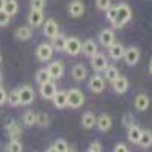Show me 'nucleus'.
<instances>
[{
	"instance_id": "9b49d317",
	"label": "nucleus",
	"mask_w": 152,
	"mask_h": 152,
	"mask_svg": "<svg viewBox=\"0 0 152 152\" xmlns=\"http://www.w3.org/2000/svg\"><path fill=\"white\" fill-rule=\"evenodd\" d=\"M85 11V6L82 3V0H72V2L69 3V14L75 18H78L84 14Z\"/></svg>"
},
{
	"instance_id": "a18cd8bd",
	"label": "nucleus",
	"mask_w": 152,
	"mask_h": 152,
	"mask_svg": "<svg viewBox=\"0 0 152 152\" xmlns=\"http://www.w3.org/2000/svg\"><path fill=\"white\" fill-rule=\"evenodd\" d=\"M46 152H58V151H56V149H55V148L52 146V148H49V149H47Z\"/></svg>"
},
{
	"instance_id": "6e6552de",
	"label": "nucleus",
	"mask_w": 152,
	"mask_h": 152,
	"mask_svg": "<svg viewBox=\"0 0 152 152\" xmlns=\"http://www.w3.org/2000/svg\"><path fill=\"white\" fill-rule=\"evenodd\" d=\"M47 72H49V75H50L52 79H61L62 75H64V66H62L61 61H53V62L49 64Z\"/></svg>"
},
{
	"instance_id": "ddd939ff",
	"label": "nucleus",
	"mask_w": 152,
	"mask_h": 152,
	"mask_svg": "<svg viewBox=\"0 0 152 152\" xmlns=\"http://www.w3.org/2000/svg\"><path fill=\"white\" fill-rule=\"evenodd\" d=\"M6 131H8V135H9L11 140L18 138V137L21 135V132H23L21 125H20L18 122H15V120H11V122L6 125Z\"/></svg>"
},
{
	"instance_id": "603ef678",
	"label": "nucleus",
	"mask_w": 152,
	"mask_h": 152,
	"mask_svg": "<svg viewBox=\"0 0 152 152\" xmlns=\"http://www.w3.org/2000/svg\"><path fill=\"white\" fill-rule=\"evenodd\" d=\"M87 152H93V151H90V149H88V151H87Z\"/></svg>"
},
{
	"instance_id": "a211bd4d",
	"label": "nucleus",
	"mask_w": 152,
	"mask_h": 152,
	"mask_svg": "<svg viewBox=\"0 0 152 152\" xmlns=\"http://www.w3.org/2000/svg\"><path fill=\"white\" fill-rule=\"evenodd\" d=\"M81 52L88 56V58H91L94 53H97V44L93 41V40H85L82 43V47H81Z\"/></svg>"
},
{
	"instance_id": "f3484780",
	"label": "nucleus",
	"mask_w": 152,
	"mask_h": 152,
	"mask_svg": "<svg viewBox=\"0 0 152 152\" xmlns=\"http://www.w3.org/2000/svg\"><path fill=\"white\" fill-rule=\"evenodd\" d=\"M111 84H113V90L116 93H119V94L125 93L126 90H128V87H129V82H128V79H126L125 76H119V78L116 81H113Z\"/></svg>"
},
{
	"instance_id": "79ce46f5",
	"label": "nucleus",
	"mask_w": 152,
	"mask_h": 152,
	"mask_svg": "<svg viewBox=\"0 0 152 152\" xmlns=\"http://www.w3.org/2000/svg\"><path fill=\"white\" fill-rule=\"evenodd\" d=\"M114 152H128V148H126L125 143H117L114 146Z\"/></svg>"
},
{
	"instance_id": "cd10ccee",
	"label": "nucleus",
	"mask_w": 152,
	"mask_h": 152,
	"mask_svg": "<svg viewBox=\"0 0 152 152\" xmlns=\"http://www.w3.org/2000/svg\"><path fill=\"white\" fill-rule=\"evenodd\" d=\"M3 11L6 12L9 17L15 15L17 12H18V3L15 2V0H6V3L3 6Z\"/></svg>"
},
{
	"instance_id": "c756f323",
	"label": "nucleus",
	"mask_w": 152,
	"mask_h": 152,
	"mask_svg": "<svg viewBox=\"0 0 152 152\" xmlns=\"http://www.w3.org/2000/svg\"><path fill=\"white\" fill-rule=\"evenodd\" d=\"M8 104L11 105V107H18V105H21V102H20V93H18V90H12L9 94H8Z\"/></svg>"
},
{
	"instance_id": "37998d69",
	"label": "nucleus",
	"mask_w": 152,
	"mask_h": 152,
	"mask_svg": "<svg viewBox=\"0 0 152 152\" xmlns=\"http://www.w3.org/2000/svg\"><path fill=\"white\" fill-rule=\"evenodd\" d=\"M6 99H8V93L5 91V88L0 87V105H3L6 102Z\"/></svg>"
},
{
	"instance_id": "b1692460",
	"label": "nucleus",
	"mask_w": 152,
	"mask_h": 152,
	"mask_svg": "<svg viewBox=\"0 0 152 152\" xmlns=\"http://www.w3.org/2000/svg\"><path fill=\"white\" fill-rule=\"evenodd\" d=\"M134 105H135V108H137L138 111H146L148 107H149V97H148L145 93L137 94V97H135V100H134Z\"/></svg>"
},
{
	"instance_id": "a19ab883",
	"label": "nucleus",
	"mask_w": 152,
	"mask_h": 152,
	"mask_svg": "<svg viewBox=\"0 0 152 152\" xmlns=\"http://www.w3.org/2000/svg\"><path fill=\"white\" fill-rule=\"evenodd\" d=\"M90 151H93V152H102V145H100L99 142H93L91 145H90V148H88Z\"/></svg>"
},
{
	"instance_id": "39448f33",
	"label": "nucleus",
	"mask_w": 152,
	"mask_h": 152,
	"mask_svg": "<svg viewBox=\"0 0 152 152\" xmlns=\"http://www.w3.org/2000/svg\"><path fill=\"white\" fill-rule=\"evenodd\" d=\"M52 53H53V47L50 44H47V43L40 44L35 50V55L40 61H49L50 58H52Z\"/></svg>"
},
{
	"instance_id": "393cba45",
	"label": "nucleus",
	"mask_w": 152,
	"mask_h": 152,
	"mask_svg": "<svg viewBox=\"0 0 152 152\" xmlns=\"http://www.w3.org/2000/svg\"><path fill=\"white\" fill-rule=\"evenodd\" d=\"M138 146H142V148H145V149L152 146V131H151V129L142 131L140 140H138Z\"/></svg>"
},
{
	"instance_id": "ea45409f",
	"label": "nucleus",
	"mask_w": 152,
	"mask_h": 152,
	"mask_svg": "<svg viewBox=\"0 0 152 152\" xmlns=\"http://www.w3.org/2000/svg\"><path fill=\"white\" fill-rule=\"evenodd\" d=\"M44 5H46V0H31V9L43 11Z\"/></svg>"
},
{
	"instance_id": "f704fd0d",
	"label": "nucleus",
	"mask_w": 152,
	"mask_h": 152,
	"mask_svg": "<svg viewBox=\"0 0 152 152\" xmlns=\"http://www.w3.org/2000/svg\"><path fill=\"white\" fill-rule=\"evenodd\" d=\"M107 20L114 26V23H116V20H117V5L116 6H110L107 9Z\"/></svg>"
},
{
	"instance_id": "2eb2a0df",
	"label": "nucleus",
	"mask_w": 152,
	"mask_h": 152,
	"mask_svg": "<svg viewBox=\"0 0 152 152\" xmlns=\"http://www.w3.org/2000/svg\"><path fill=\"white\" fill-rule=\"evenodd\" d=\"M96 125H97L99 131L107 132L111 128V125H113V119L108 116V114H100L99 117H96Z\"/></svg>"
},
{
	"instance_id": "49530a36",
	"label": "nucleus",
	"mask_w": 152,
	"mask_h": 152,
	"mask_svg": "<svg viewBox=\"0 0 152 152\" xmlns=\"http://www.w3.org/2000/svg\"><path fill=\"white\" fill-rule=\"evenodd\" d=\"M149 73L152 75V59H151V62H149Z\"/></svg>"
},
{
	"instance_id": "8fccbe9b",
	"label": "nucleus",
	"mask_w": 152,
	"mask_h": 152,
	"mask_svg": "<svg viewBox=\"0 0 152 152\" xmlns=\"http://www.w3.org/2000/svg\"><path fill=\"white\" fill-rule=\"evenodd\" d=\"M0 84H2V73H0Z\"/></svg>"
},
{
	"instance_id": "20e7f679",
	"label": "nucleus",
	"mask_w": 152,
	"mask_h": 152,
	"mask_svg": "<svg viewBox=\"0 0 152 152\" xmlns=\"http://www.w3.org/2000/svg\"><path fill=\"white\" fill-rule=\"evenodd\" d=\"M81 47H82V43L79 41V38L70 37V38H67L66 50H64V52H67V53L72 55V56H76L78 53H81Z\"/></svg>"
},
{
	"instance_id": "5701e85b",
	"label": "nucleus",
	"mask_w": 152,
	"mask_h": 152,
	"mask_svg": "<svg viewBox=\"0 0 152 152\" xmlns=\"http://www.w3.org/2000/svg\"><path fill=\"white\" fill-rule=\"evenodd\" d=\"M53 100V105L56 108H66L67 107V91H56L55 96L52 97Z\"/></svg>"
},
{
	"instance_id": "473e14b6",
	"label": "nucleus",
	"mask_w": 152,
	"mask_h": 152,
	"mask_svg": "<svg viewBox=\"0 0 152 152\" xmlns=\"http://www.w3.org/2000/svg\"><path fill=\"white\" fill-rule=\"evenodd\" d=\"M23 123L26 126H34L37 123V113L34 111H26L23 116Z\"/></svg>"
},
{
	"instance_id": "c9c22d12",
	"label": "nucleus",
	"mask_w": 152,
	"mask_h": 152,
	"mask_svg": "<svg viewBox=\"0 0 152 152\" xmlns=\"http://www.w3.org/2000/svg\"><path fill=\"white\" fill-rule=\"evenodd\" d=\"M122 125L125 126V128H129V126L135 125L134 114H132V113H126V114H123V117H122Z\"/></svg>"
},
{
	"instance_id": "3c124183",
	"label": "nucleus",
	"mask_w": 152,
	"mask_h": 152,
	"mask_svg": "<svg viewBox=\"0 0 152 152\" xmlns=\"http://www.w3.org/2000/svg\"><path fill=\"white\" fill-rule=\"evenodd\" d=\"M0 62H2V55H0Z\"/></svg>"
},
{
	"instance_id": "2f4dec72",
	"label": "nucleus",
	"mask_w": 152,
	"mask_h": 152,
	"mask_svg": "<svg viewBox=\"0 0 152 152\" xmlns=\"http://www.w3.org/2000/svg\"><path fill=\"white\" fill-rule=\"evenodd\" d=\"M104 72H105V78H107L110 82L116 81V79L119 78V76H120V75H119V70H117L116 67H113V66H108Z\"/></svg>"
},
{
	"instance_id": "72a5a7b5",
	"label": "nucleus",
	"mask_w": 152,
	"mask_h": 152,
	"mask_svg": "<svg viewBox=\"0 0 152 152\" xmlns=\"http://www.w3.org/2000/svg\"><path fill=\"white\" fill-rule=\"evenodd\" d=\"M50 123V119H49V114L47 113H40V114H37V123L40 128H46V126H49Z\"/></svg>"
},
{
	"instance_id": "a878e982",
	"label": "nucleus",
	"mask_w": 152,
	"mask_h": 152,
	"mask_svg": "<svg viewBox=\"0 0 152 152\" xmlns=\"http://www.w3.org/2000/svg\"><path fill=\"white\" fill-rule=\"evenodd\" d=\"M142 131L137 125H132L128 128V140L132 142V143H138V140H140V135H142Z\"/></svg>"
},
{
	"instance_id": "6ab92c4d",
	"label": "nucleus",
	"mask_w": 152,
	"mask_h": 152,
	"mask_svg": "<svg viewBox=\"0 0 152 152\" xmlns=\"http://www.w3.org/2000/svg\"><path fill=\"white\" fill-rule=\"evenodd\" d=\"M66 43H67V37L62 35V34H58L56 37L52 38V46L53 50H56V52H64L66 50Z\"/></svg>"
},
{
	"instance_id": "c85d7f7f",
	"label": "nucleus",
	"mask_w": 152,
	"mask_h": 152,
	"mask_svg": "<svg viewBox=\"0 0 152 152\" xmlns=\"http://www.w3.org/2000/svg\"><path fill=\"white\" fill-rule=\"evenodd\" d=\"M35 81H37L38 85L52 81V78H50V75H49V72H47V69H40V70H38L37 75H35Z\"/></svg>"
},
{
	"instance_id": "bb28decb",
	"label": "nucleus",
	"mask_w": 152,
	"mask_h": 152,
	"mask_svg": "<svg viewBox=\"0 0 152 152\" xmlns=\"http://www.w3.org/2000/svg\"><path fill=\"white\" fill-rule=\"evenodd\" d=\"M31 37H32V31L28 26H20L17 29V32H15V38L20 40V41H28Z\"/></svg>"
},
{
	"instance_id": "c03bdc74",
	"label": "nucleus",
	"mask_w": 152,
	"mask_h": 152,
	"mask_svg": "<svg viewBox=\"0 0 152 152\" xmlns=\"http://www.w3.org/2000/svg\"><path fill=\"white\" fill-rule=\"evenodd\" d=\"M5 3H6V0H0V9H3Z\"/></svg>"
},
{
	"instance_id": "f03ea898",
	"label": "nucleus",
	"mask_w": 152,
	"mask_h": 152,
	"mask_svg": "<svg viewBox=\"0 0 152 152\" xmlns=\"http://www.w3.org/2000/svg\"><path fill=\"white\" fill-rule=\"evenodd\" d=\"M84 93L81 90H78V88H70V90L67 91V107L70 108H79L84 105Z\"/></svg>"
},
{
	"instance_id": "4468645a",
	"label": "nucleus",
	"mask_w": 152,
	"mask_h": 152,
	"mask_svg": "<svg viewBox=\"0 0 152 152\" xmlns=\"http://www.w3.org/2000/svg\"><path fill=\"white\" fill-rule=\"evenodd\" d=\"M44 21V15H43V11H38V9H32L29 12V24L32 28H40Z\"/></svg>"
},
{
	"instance_id": "f257e3e1",
	"label": "nucleus",
	"mask_w": 152,
	"mask_h": 152,
	"mask_svg": "<svg viewBox=\"0 0 152 152\" xmlns=\"http://www.w3.org/2000/svg\"><path fill=\"white\" fill-rule=\"evenodd\" d=\"M131 17H132V11H131L129 5H126L125 2L119 3V5H117V20H116V23H114L113 28H114V29L123 28L125 24L131 20Z\"/></svg>"
},
{
	"instance_id": "412c9836",
	"label": "nucleus",
	"mask_w": 152,
	"mask_h": 152,
	"mask_svg": "<svg viewBox=\"0 0 152 152\" xmlns=\"http://www.w3.org/2000/svg\"><path fill=\"white\" fill-rule=\"evenodd\" d=\"M81 125L84 126L85 129H90L96 125V116L91 113V111H85L81 117Z\"/></svg>"
},
{
	"instance_id": "423d86ee",
	"label": "nucleus",
	"mask_w": 152,
	"mask_h": 152,
	"mask_svg": "<svg viewBox=\"0 0 152 152\" xmlns=\"http://www.w3.org/2000/svg\"><path fill=\"white\" fill-rule=\"evenodd\" d=\"M123 56H125V62L128 66H135L138 59H140V50L137 47H128L123 52Z\"/></svg>"
},
{
	"instance_id": "58836bf2",
	"label": "nucleus",
	"mask_w": 152,
	"mask_h": 152,
	"mask_svg": "<svg viewBox=\"0 0 152 152\" xmlns=\"http://www.w3.org/2000/svg\"><path fill=\"white\" fill-rule=\"evenodd\" d=\"M111 6V0H96V8L100 11H107Z\"/></svg>"
},
{
	"instance_id": "7c9ffc66",
	"label": "nucleus",
	"mask_w": 152,
	"mask_h": 152,
	"mask_svg": "<svg viewBox=\"0 0 152 152\" xmlns=\"http://www.w3.org/2000/svg\"><path fill=\"white\" fill-rule=\"evenodd\" d=\"M6 152H23V145L18 138H14L11 140L6 146Z\"/></svg>"
},
{
	"instance_id": "09e8293b",
	"label": "nucleus",
	"mask_w": 152,
	"mask_h": 152,
	"mask_svg": "<svg viewBox=\"0 0 152 152\" xmlns=\"http://www.w3.org/2000/svg\"><path fill=\"white\" fill-rule=\"evenodd\" d=\"M67 152H76V149H73V148H69V149H67Z\"/></svg>"
},
{
	"instance_id": "7ed1b4c3",
	"label": "nucleus",
	"mask_w": 152,
	"mask_h": 152,
	"mask_svg": "<svg viewBox=\"0 0 152 152\" xmlns=\"http://www.w3.org/2000/svg\"><path fill=\"white\" fill-rule=\"evenodd\" d=\"M18 93H20V102L21 105H29L34 102V97H35V91L31 85H21L18 88Z\"/></svg>"
},
{
	"instance_id": "4c0bfd02",
	"label": "nucleus",
	"mask_w": 152,
	"mask_h": 152,
	"mask_svg": "<svg viewBox=\"0 0 152 152\" xmlns=\"http://www.w3.org/2000/svg\"><path fill=\"white\" fill-rule=\"evenodd\" d=\"M9 21H11V17L6 14V12H5L3 9H0V28H5V26H8Z\"/></svg>"
},
{
	"instance_id": "aec40b11",
	"label": "nucleus",
	"mask_w": 152,
	"mask_h": 152,
	"mask_svg": "<svg viewBox=\"0 0 152 152\" xmlns=\"http://www.w3.org/2000/svg\"><path fill=\"white\" fill-rule=\"evenodd\" d=\"M72 78L75 81H84L87 78V67L84 64H76L72 69Z\"/></svg>"
},
{
	"instance_id": "de8ad7c7",
	"label": "nucleus",
	"mask_w": 152,
	"mask_h": 152,
	"mask_svg": "<svg viewBox=\"0 0 152 152\" xmlns=\"http://www.w3.org/2000/svg\"><path fill=\"white\" fill-rule=\"evenodd\" d=\"M0 152H6V148H3L2 145H0Z\"/></svg>"
},
{
	"instance_id": "dca6fc26",
	"label": "nucleus",
	"mask_w": 152,
	"mask_h": 152,
	"mask_svg": "<svg viewBox=\"0 0 152 152\" xmlns=\"http://www.w3.org/2000/svg\"><path fill=\"white\" fill-rule=\"evenodd\" d=\"M99 41H100V44H102V46L110 47L114 43V31L113 29H104V31H100Z\"/></svg>"
},
{
	"instance_id": "e433bc0d",
	"label": "nucleus",
	"mask_w": 152,
	"mask_h": 152,
	"mask_svg": "<svg viewBox=\"0 0 152 152\" xmlns=\"http://www.w3.org/2000/svg\"><path fill=\"white\" fill-rule=\"evenodd\" d=\"M53 148L58 151V152H67L69 149V143L66 140H62V138H58V140L53 143Z\"/></svg>"
},
{
	"instance_id": "f8f14e48",
	"label": "nucleus",
	"mask_w": 152,
	"mask_h": 152,
	"mask_svg": "<svg viewBox=\"0 0 152 152\" xmlns=\"http://www.w3.org/2000/svg\"><path fill=\"white\" fill-rule=\"evenodd\" d=\"M43 32H44V35L47 37V38H50L52 40L53 37H56L58 34H59V28H58V23L55 21V20H47L46 23H44V26H43Z\"/></svg>"
},
{
	"instance_id": "4be33fe9",
	"label": "nucleus",
	"mask_w": 152,
	"mask_h": 152,
	"mask_svg": "<svg viewBox=\"0 0 152 152\" xmlns=\"http://www.w3.org/2000/svg\"><path fill=\"white\" fill-rule=\"evenodd\" d=\"M123 52H125V49L120 43H113L110 47H108V53L113 59H120L123 58Z\"/></svg>"
},
{
	"instance_id": "0eeeda50",
	"label": "nucleus",
	"mask_w": 152,
	"mask_h": 152,
	"mask_svg": "<svg viewBox=\"0 0 152 152\" xmlns=\"http://www.w3.org/2000/svg\"><path fill=\"white\" fill-rule=\"evenodd\" d=\"M91 67L96 70V72H104L107 67H108V61H107V56L104 53H94L91 56Z\"/></svg>"
},
{
	"instance_id": "1a4fd4ad",
	"label": "nucleus",
	"mask_w": 152,
	"mask_h": 152,
	"mask_svg": "<svg viewBox=\"0 0 152 152\" xmlns=\"http://www.w3.org/2000/svg\"><path fill=\"white\" fill-rule=\"evenodd\" d=\"M88 88H90L93 93L104 91V88H105V79L102 78V76H99V75L91 76L90 81H88Z\"/></svg>"
},
{
	"instance_id": "9d476101",
	"label": "nucleus",
	"mask_w": 152,
	"mask_h": 152,
	"mask_svg": "<svg viewBox=\"0 0 152 152\" xmlns=\"http://www.w3.org/2000/svg\"><path fill=\"white\" fill-rule=\"evenodd\" d=\"M56 91H58V90H56V85H55V82H52V81L44 82V84L40 85V93H41V96H43L44 99H47V100H52V97L55 96Z\"/></svg>"
}]
</instances>
